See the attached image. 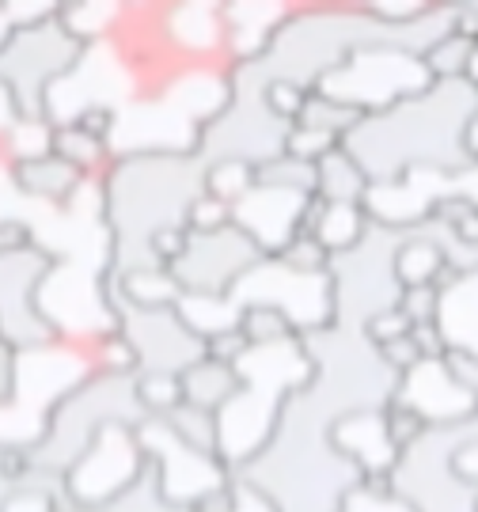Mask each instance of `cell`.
<instances>
[{
	"mask_svg": "<svg viewBox=\"0 0 478 512\" xmlns=\"http://www.w3.org/2000/svg\"><path fill=\"white\" fill-rule=\"evenodd\" d=\"M478 110V80H433L425 92L365 114L342 148L361 164L368 183H391L410 171L467 175L460 129Z\"/></svg>",
	"mask_w": 478,
	"mask_h": 512,
	"instance_id": "cell-1",
	"label": "cell"
},
{
	"mask_svg": "<svg viewBox=\"0 0 478 512\" xmlns=\"http://www.w3.org/2000/svg\"><path fill=\"white\" fill-rule=\"evenodd\" d=\"M61 12V8H57ZM84 57L61 16H50L31 27H12L0 42V92L16 110V118H46V99Z\"/></svg>",
	"mask_w": 478,
	"mask_h": 512,
	"instance_id": "cell-2",
	"label": "cell"
},
{
	"mask_svg": "<svg viewBox=\"0 0 478 512\" xmlns=\"http://www.w3.org/2000/svg\"><path fill=\"white\" fill-rule=\"evenodd\" d=\"M148 475V459L137 440V425L111 421L61 475V494L76 512H107L129 497Z\"/></svg>",
	"mask_w": 478,
	"mask_h": 512,
	"instance_id": "cell-3",
	"label": "cell"
},
{
	"mask_svg": "<svg viewBox=\"0 0 478 512\" xmlns=\"http://www.w3.org/2000/svg\"><path fill=\"white\" fill-rule=\"evenodd\" d=\"M429 84L433 76L425 73L422 57L403 54V50H357L315 92L331 95L361 114H376L425 92Z\"/></svg>",
	"mask_w": 478,
	"mask_h": 512,
	"instance_id": "cell-4",
	"label": "cell"
},
{
	"mask_svg": "<svg viewBox=\"0 0 478 512\" xmlns=\"http://www.w3.org/2000/svg\"><path fill=\"white\" fill-rule=\"evenodd\" d=\"M289 126L277 122L270 110L262 107L258 92H232L228 107L202 126L198 137V156L205 164L213 160H247V164H266L285 152Z\"/></svg>",
	"mask_w": 478,
	"mask_h": 512,
	"instance_id": "cell-5",
	"label": "cell"
},
{
	"mask_svg": "<svg viewBox=\"0 0 478 512\" xmlns=\"http://www.w3.org/2000/svg\"><path fill=\"white\" fill-rule=\"evenodd\" d=\"M54 266L46 247H27L16 255H0V338L23 349H38L57 342V334L38 315V289Z\"/></svg>",
	"mask_w": 478,
	"mask_h": 512,
	"instance_id": "cell-6",
	"label": "cell"
},
{
	"mask_svg": "<svg viewBox=\"0 0 478 512\" xmlns=\"http://www.w3.org/2000/svg\"><path fill=\"white\" fill-rule=\"evenodd\" d=\"M262 258L266 255L255 247V239L243 236L232 224V228H221L213 236H194L190 232V247L171 266V274H175L183 293L232 296V289L243 281V274L255 270Z\"/></svg>",
	"mask_w": 478,
	"mask_h": 512,
	"instance_id": "cell-7",
	"label": "cell"
},
{
	"mask_svg": "<svg viewBox=\"0 0 478 512\" xmlns=\"http://www.w3.org/2000/svg\"><path fill=\"white\" fill-rule=\"evenodd\" d=\"M118 330L137 353L141 372H171L183 376L205 357V342L186 327L175 308L156 311H118ZM137 372V376H141Z\"/></svg>",
	"mask_w": 478,
	"mask_h": 512,
	"instance_id": "cell-8",
	"label": "cell"
},
{
	"mask_svg": "<svg viewBox=\"0 0 478 512\" xmlns=\"http://www.w3.org/2000/svg\"><path fill=\"white\" fill-rule=\"evenodd\" d=\"M391 399L403 403L406 410H414L429 429H448V425H463V421L478 418L475 399H471L467 387L456 380L448 357L418 361L410 372H403Z\"/></svg>",
	"mask_w": 478,
	"mask_h": 512,
	"instance_id": "cell-9",
	"label": "cell"
},
{
	"mask_svg": "<svg viewBox=\"0 0 478 512\" xmlns=\"http://www.w3.org/2000/svg\"><path fill=\"white\" fill-rule=\"evenodd\" d=\"M334 452L350 463L357 475H395L403 452L387 433L384 406H357L331 421Z\"/></svg>",
	"mask_w": 478,
	"mask_h": 512,
	"instance_id": "cell-10",
	"label": "cell"
},
{
	"mask_svg": "<svg viewBox=\"0 0 478 512\" xmlns=\"http://www.w3.org/2000/svg\"><path fill=\"white\" fill-rule=\"evenodd\" d=\"M304 202H308V198H300V194H285V190L255 186V190L232 209V224H236L243 236L255 239V247L262 251V255L274 258L277 251L300 232Z\"/></svg>",
	"mask_w": 478,
	"mask_h": 512,
	"instance_id": "cell-11",
	"label": "cell"
},
{
	"mask_svg": "<svg viewBox=\"0 0 478 512\" xmlns=\"http://www.w3.org/2000/svg\"><path fill=\"white\" fill-rule=\"evenodd\" d=\"M452 258H448V236L437 228V220H429L414 232H403L391 247V274L399 281V289H422L437 285L452 274Z\"/></svg>",
	"mask_w": 478,
	"mask_h": 512,
	"instance_id": "cell-12",
	"label": "cell"
},
{
	"mask_svg": "<svg viewBox=\"0 0 478 512\" xmlns=\"http://www.w3.org/2000/svg\"><path fill=\"white\" fill-rule=\"evenodd\" d=\"M12 171V186L23 202H31V209L54 213L76 198V190L88 183L76 167H69L61 156H38V160H23V164H8Z\"/></svg>",
	"mask_w": 478,
	"mask_h": 512,
	"instance_id": "cell-13",
	"label": "cell"
},
{
	"mask_svg": "<svg viewBox=\"0 0 478 512\" xmlns=\"http://www.w3.org/2000/svg\"><path fill=\"white\" fill-rule=\"evenodd\" d=\"M111 293L118 311H156L179 304V281L171 270H129V274H111Z\"/></svg>",
	"mask_w": 478,
	"mask_h": 512,
	"instance_id": "cell-14",
	"label": "cell"
},
{
	"mask_svg": "<svg viewBox=\"0 0 478 512\" xmlns=\"http://www.w3.org/2000/svg\"><path fill=\"white\" fill-rule=\"evenodd\" d=\"M179 380H183V403L209 410V414H221L239 391L236 365H224V361H213V357H202L198 365H190Z\"/></svg>",
	"mask_w": 478,
	"mask_h": 512,
	"instance_id": "cell-15",
	"label": "cell"
},
{
	"mask_svg": "<svg viewBox=\"0 0 478 512\" xmlns=\"http://www.w3.org/2000/svg\"><path fill=\"white\" fill-rule=\"evenodd\" d=\"M54 156H61L69 167H76L84 179H103L114 164L111 141L92 133V129L76 126V122L54 126Z\"/></svg>",
	"mask_w": 478,
	"mask_h": 512,
	"instance_id": "cell-16",
	"label": "cell"
},
{
	"mask_svg": "<svg viewBox=\"0 0 478 512\" xmlns=\"http://www.w3.org/2000/svg\"><path fill=\"white\" fill-rule=\"evenodd\" d=\"M372 232L365 205H342V202H323V213L315 220L312 236L323 243V251L331 258L350 255L353 247H361L365 236Z\"/></svg>",
	"mask_w": 478,
	"mask_h": 512,
	"instance_id": "cell-17",
	"label": "cell"
},
{
	"mask_svg": "<svg viewBox=\"0 0 478 512\" xmlns=\"http://www.w3.org/2000/svg\"><path fill=\"white\" fill-rule=\"evenodd\" d=\"M315 175H319V183H315V194L323 198V202H342V205H365V194H368V175L361 171V164L353 160L346 148H334L327 152L319 164H315Z\"/></svg>",
	"mask_w": 478,
	"mask_h": 512,
	"instance_id": "cell-18",
	"label": "cell"
},
{
	"mask_svg": "<svg viewBox=\"0 0 478 512\" xmlns=\"http://www.w3.org/2000/svg\"><path fill=\"white\" fill-rule=\"evenodd\" d=\"M179 319L194 330L202 342L217 338V334H228V330L239 327V304L236 296H205V293H183L179 296Z\"/></svg>",
	"mask_w": 478,
	"mask_h": 512,
	"instance_id": "cell-19",
	"label": "cell"
},
{
	"mask_svg": "<svg viewBox=\"0 0 478 512\" xmlns=\"http://www.w3.org/2000/svg\"><path fill=\"white\" fill-rule=\"evenodd\" d=\"M425 73L433 80H475V65H478V42L448 31L444 38H437L429 46V54L422 57Z\"/></svg>",
	"mask_w": 478,
	"mask_h": 512,
	"instance_id": "cell-20",
	"label": "cell"
},
{
	"mask_svg": "<svg viewBox=\"0 0 478 512\" xmlns=\"http://www.w3.org/2000/svg\"><path fill=\"white\" fill-rule=\"evenodd\" d=\"M239 334L247 346H277V342L300 338L293 319L274 304H239Z\"/></svg>",
	"mask_w": 478,
	"mask_h": 512,
	"instance_id": "cell-21",
	"label": "cell"
},
{
	"mask_svg": "<svg viewBox=\"0 0 478 512\" xmlns=\"http://www.w3.org/2000/svg\"><path fill=\"white\" fill-rule=\"evenodd\" d=\"M361 118H365L361 110L346 107V103H338V99H331V95H323V92H312L308 95V103H304V114L296 118L293 126L327 133V137H334V141H346L353 129H357Z\"/></svg>",
	"mask_w": 478,
	"mask_h": 512,
	"instance_id": "cell-22",
	"label": "cell"
},
{
	"mask_svg": "<svg viewBox=\"0 0 478 512\" xmlns=\"http://www.w3.org/2000/svg\"><path fill=\"white\" fill-rule=\"evenodd\" d=\"M255 186H258L255 164H247V160H213V164H205L202 190L209 198L232 205V209H236Z\"/></svg>",
	"mask_w": 478,
	"mask_h": 512,
	"instance_id": "cell-23",
	"label": "cell"
},
{
	"mask_svg": "<svg viewBox=\"0 0 478 512\" xmlns=\"http://www.w3.org/2000/svg\"><path fill=\"white\" fill-rule=\"evenodd\" d=\"M255 175H258V186H266V190H285V194H300V198H312L315 183H319L315 164L296 160V156H289V152H281V156H274V160L258 164Z\"/></svg>",
	"mask_w": 478,
	"mask_h": 512,
	"instance_id": "cell-24",
	"label": "cell"
},
{
	"mask_svg": "<svg viewBox=\"0 0 478 512\" xmlns=\"http://www.w3.org/2000/svg\"><path fill=\"white\" fill-rule=\"evenodd\" d=\"M133 395L145 418H167L171 410L183 406V380L171 372H141L133 380Z\"/></svg>",
	"mask_w": 478,
	"mask_h": 512,
	"instance_id": "cell-25",
	"label": "cell"
},
{
	"mask_svg": "<svg viewBox=\"0 0 478 512\" xmlns=\"http://www.w3.org/2000/svg\"><path fill=\"white\" fill-rule=\"evenodd\" d=\"M274 258L285 270L304 277H327V270H331V255L323 251V243L315 236H293Z\"/></svg>",
	"mask_w": 478,
	"mask_h": 512,
	"instance_id": "cell-26",
	"label": "cell"
},
{
	"mask_svg": "<svg viewBox=\"0 0 478 512\" xmlns=\"http://www.w3.org/2000/svg\"><path fill=\"white\" fill-rule=\"evenodd\" d=\"M308 95H312V88H304V84H296V80H266V84L258 88L262 107L270 110L277 122H285V126H293L296 118L304 114Z\"/></svg>",
	"mask_w": 478,
	"mask_h": 512,
	"instance_id": "cell-27",
	"label": "cell"
},
{
	"mask_svg": "<svg viewBox=\"0 0 478 512\" xmlns=\"http://www.w3.org/2000/svg\"><path fill=\"white\" fill-rule=\"evenodd\" d=\"M224 501H228V512H285L258 478L243 475H232L228 490H224Z\"/></svg>",
	"mask_w": 478,
	"mask_h": 512,
	"instance_id": "cell-28",
	"label": "cell"
},
{
	"mask_svg": "<svg viewBox=\"0 0 478 512\" xmlns=\"http://www.w3.org/2000/svg\"><path fill=\"white\" fill-rule=\"evenodd\" d=\"M186 232H194V236H213V232H221V228H232V205L217 202V198H209V194H198L190 209H186Z\"/></svg>",
	"mask_w": 478,
	"mask_h": 512,
	"instance_id": "cell-29",
	"label": "cell"
},
{
	"mask_svg": "<svg viewBox=\"0 0 478 512\" xmlns=\"http://www.w3.org/2000/svg\"><path fill=\"white\" fill-rule=\"evenodd\" d=\"M410 319H406L399 308H384V311H376V315H368L365 323H361V338H365L372 349H380L387 346V342H399V338H406L410 334Z\"/></svg>",
	"mask_w": 478,
	"mask_h": 512,
	"instance_id": "cell-30",
	"label": "cell"
},
{
	"mask_svg": "<svg viewBox=\"0 0 478 512\" xmlns=\"http://www.w3.org/2000/svg\"><path fill=\"white\" fill-rule=\"evenodd\" d=\"M395 308L410 319V327H422V323H437L441 315V289L437 285H422V289H403Z\"/></svg>",
	"mask_w": 478,
	"mask_h": 512,
	"instance_id": "cell-31",
	"label": "cell"
},
{
	"mask_svg": "<svg viewBox=\"0 0 478 512\" xmlns=\"http://www.w3.org/2000/svg\"><path fill=\"white\" fill-rule=\"evenodd\" d=\"M35 243V224L27 217H0V255H16Z\"/></svg>",
	"mask_w": 478,
	"mask_h": 512,
	"instance_id": "cell-32",
	"label": "cell"
},
{
	"mask_svg": "<svg viewBox=\"0 0 478 512\" xmlns=\"http://www.w3.org/2000/svg\"><path fill=\"white\" fill-rule=\"evenodd\" d=\"M16 380H19V349L0 338V406L16 399Z\"/></svg>",
	"mask_w": 478,
	"mask_h": 512,
	"instance_id": "cell-33",
	"label": "cell"
},
{
	"mask_svg": "<svg viewBox=\"0 0 478 512\" xmlns=\"http://www.w3.org/2000/svg\"><path fill=\"white\" fill-rule=\"evenodd\" d=\"M448 365L456 372V380L467 387V395L475 399V410H478V353H448Z\"/></svg>",
	"mask_w": 478,
	"mask_h": 512,
	"instance_id": "cell-34",
	"label": "cell"
},
{
	"mask_svg": "<svg viewBox=\"0 0 478 512\" xmlns=\"http://www.w3.org/2000/svg\"><path fill=\"white\" fill-rule=\"evenodd\" d=\"M460 152L467 171H478V110H471V118L460 129Z\"/></svg>",
	"mask_w": 478,
	"mask_h": 512,
	"instance_id": "cell-35",
	"label": "cell"
},
{
	"mask_svg": "<svg viewBox=\"0 0 478 512\" xmlns=\"http://www.w3.org/2000/svg\"><path fill=\"white\" fill-rule=\"evenodd\" d=\"M456 270H478V255H467L456 262Z\"/></svg>",
	"mask_w": 478,
	"mask_h": 512,
	"instance_id": "cell-36",
	"label": "cell"
}]
</instances>
